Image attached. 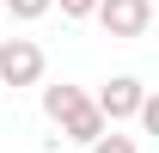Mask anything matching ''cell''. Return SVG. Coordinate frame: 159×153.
<instances>
[{"label": "cell", "instance_id": "52a82bcc", "mask_svg": "<svg viewBox=\"0 0 159 153\" xmlns=\"http://www.w3.org/2000/svg\"><path fill=\"white\" fill-rule=\"evenodd\" d=\"M49 6H55V0H6V12H12V19H19V25H31V19H43Z\"/></svg>", "mask_w": 159, "mask_h": 153}, {"label": "cell", "instance_id": "3957f363", "mask_svg": "<svg viewBox=\"0 0 159 153\" xmlns=\"http://www.w3.org/2000/svg\"><path fill=\"white\" fill-rule=\"evenodd\" d=\"M141 98H147V86H141L135 74H116L98 98H92V104H98V116H104V123H129V116L141 110Z\"/></svg>", "mask_w": 159, "mask_h": 153}, {"label": "cell", "instance_id": "ba28073f", "mask_svg": "<svg viewBox=\"0 0 159 153\" xmlns=\"http://www.w3.org/2000/svg\"><path fill=\"white\" fill-rule=\"evenodd\" d=\"M98 0H61V19H92Z\"/></svg>", "mask_w": 159, "mask_h": 153}, {"label": "cell", "instance_id": "7a4b0ae2", "mask_svg": "<svg viewBox=\"0 0 159 153\" xmlns=\"http://www.w3.org/2000/svg\"><path fill=\"white\" fill-rule=\"evenodd\" d=\"M98 25L110 37H147V25H153V0H98L92 6Z\"/></svg>", "mask_w": 159, "mask_h": 153}, {"label": "cell", "instance_id": "6da1fadb", "mask_svg": "<svg viewBox=\"0 0 159 153\" xmlns=\"http://www.w3.org/2000/svg\"><path fill=\"white\" fill-rule=\"evenodd\" d=\"M43 80V49L31 37H6L0 43V86H37Z\"/></svg>", "mask_w": 159, "mask_h": 153}, {"label": "cell", "instance_id": "8992f818", "mask_svg": "<svg viewBox=\"0 0 159 153\" xmlns=\"http://www.w3.org/2000/svg\"><path fill=\"white\" fill-rule=\"evenodd\" d=\"M92 153H141V147H135V135H116V129H104L98 141H92Z\"/></svg>", "mask_w": 159, "mask_h": 153}, {"label": "cell", "instance_id": "277c9868", "mask_svg": "<svg viewBox=\"0 0 159 153\" xmlns=\"http://www.w3.org/2000/svg\"><path fill=\"white\" fill-rule=\"evenodd\" d=\"M86 104H92V98L80 92V86H67V80H61V86H43V116H49L55 129H61V123H74Z\"/></svg>", "mask_w": 159, "mask_h": 153}, {"label": "cell", "instance_id": "5b68a950", "mask_svg": "<svg viewBox=\"0 0 159 153\" xmlns=\"http://www.w3.org/2000/svg\"><path fill=\"white\" fill-rule=\"evenodd\" d=\"M104 129H110V123L98 116V104H86V110H80L74 123H61V135H67V141H80V147H92V141H98Z\"/></svg>", "mask_w": 159, "mask_h": 153}]
</instances>
